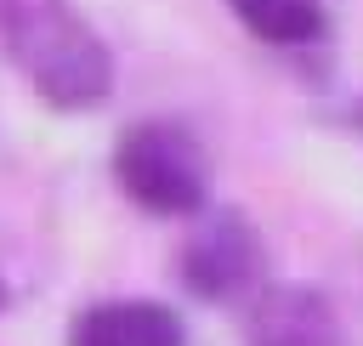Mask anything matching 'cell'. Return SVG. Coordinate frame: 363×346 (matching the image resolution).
I'll use <instances>...</instances> for the list:
<instances>
[{
    "mask_svg": "<svg viewBox=\"0 0 363 346\" xmlns=\"http://www.w3.org/2000/svg\"><path fill=\"white\" fill-rule=\"evenodd\" d=\"M255 272H261V238L238 210H216L210 221L193 227V238L182 250V278L193 295H204V301L238 295L255 284Z\"/></svg>",
    "mask_w": 363,
    "mask_h": 346,
    "instance_id": "3957f363",
    "label": "cell"
},
{
    "mask_svg": "<svg viewBox=\"0 0 363 346\" xmlns=\"http://www.w3.org/2000/svg\"><path fill=\"white\" fill-rule=\"evenodd\" d=\"M0 45L51 108H91L113 85V57L74 0H0Z\"/></svg>",
    "mask_w": 363,
    "mask_h": 346,
    "instance_id": "6da1fadb",
    "label": "cell"
},
{
    "mask_svg": "<svg viewBox=\"0 0 363 346\" xmlns=\"http://www.w3.org/2000/svg\"><path fill=\"white\" fill-rule=\"evenodd\" d=\"M68 346H187L182 318L159 301H102L68 329Z\"/></svg>",
    "mask_w": 363,
    "mask_h": 346,
    "instance_id": "5b68a950",
    "label": "cell"
},
{
    "mask_svg": "<svg viewBox=\"0 0 363 346\" xmlns=\"http://www.w3.org/2000/svg\"><path fill=\"white\" fill-rule=\"evenodd\" d=\"M0 306H6V284H0Z\"/></svg>",
    "mask_w": 363,
    "mask_h": 346,
    "instance_id": "52a82bcc",
    "label": "cell"
},
{
    "mask_svg": "<svg viewBox=\"0 0 363 346\" xmlns=\"http://www.w3.org/2000/svg\"><path fill=\"white\" fill-rule=\"evenodd\" d=\"M250 346H346V329L318 289L272 284L250 306Z\"/></svg>",
    "mask_w": 363,
    "mask_h": 346,
    "instance_id": "277c9868",
    "label": "cell"
},
{
    "mask_svg": "<svg viewBox=\"0 0 363 346\" xmlns=\"http://www.w3.org/2000/svg\"><path fill=\"white\" fill-rule=\"evenodd\" d=\"M227 6L267 45H306V40L323 34V11L312 0H227Z\"/></svg>",
    "mask_w": 363,
    "mask_h": 346,
    "instance_id": "8992f818",
    "label": "cell"
},
{
    "mask_svg": "<svg viewBox=\"0 0 363 346\" xmlns=\"http://www.w3.org/2000/svg\"><path fill=\"white\" fill-rule=\"evenodd\" d=\"M113 176L153 216H193L210 199V159H204L199 136L176 119L130 125L113 147Z\"/></svg>",
    "mask_w": 363,
    "mask_h": 346,
    "instance_id": "7a4b0ae2",
    "label": "cell"
}]
</instances>
